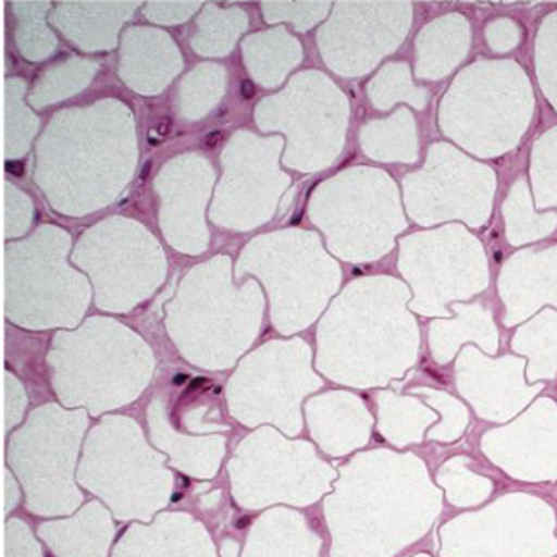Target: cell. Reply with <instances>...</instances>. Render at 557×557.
Returning <instances> with one entry per match:
<instances>
[{
    "mask_svg": "<svg viewBox=\"0 0 557 557\" xmlns=\"http://www.w3.org/2000/svg\"><path fill=\"white\" fill-rule=\"evenodd\" d=\"M443 511V492L413 454H360L341 468L325 500L331 557H393L423 539Z\"/></svg>",
    "mask_w": 557,
    "mask_h": 557,
    "instance_id": "obj_1",
    "label": "cell"
},
{
    "mask_svg": "<svg viewBox=\"0 0 557 557\" xmlns=\"http://www.w3.org/2000/svg\"><path fill=\"white\" fill-rule=\"evenodd\" d=\"M441 557L557 556L556 513L529 494H506L441 529Z\"/></svg>",
    "mask_w": 557,
    "mask_h": 557,
    "instance_id": "obj_2",
    "label": "cell"
},
{
    "mask_svg": "<svg viewBox=\"0 0 557 557\" xmlns=\"http://www.w3.org/2000/svg\"><path fill=\"white\" fill-rule=\"evenodd\" d=\"M230 475L238 506L262 509L277 502L300 508L315 504L331 491L338 473L315 456L312 444L283 443L281 450L268 451V459L240 444L231 459Z\"/></svg>",
    "mask_w": 557,
    "mask_h": 557,
    "instance_id": "obj_3",
    "label": "cell"
},
{
    "mask_svg": "<svg viewBox=\"0 0 557 557\" xmlns=\"http://www.w3.org/2000/svg\"><path fill=\"white\" fill-rule=\"evenodd\" d=\"M164 463V456L147 444L129 454L114 451V456L87 444L77 481L107 502L115 519L148 523L172 498L173 473Z\"/></svg>",
    "mask_w": 557,
    "mask_h": 557,
    "instance_id": "obj_4",
    "label": "cell"
},
{
    "mask_svg": "<svg viewBox=\"0 0 557 557\" xmlns=\"http://www.w3.org/2000/svg\"><path fill=\"white\" fill-rule=\"evenodd\" d=\"M484 456L524 483L557 481V404L541 398L513 423L481 438Z\"/></svg>",
    "mask_w": 557,
    "mask_h": 557,
    "instance_id": "obj_5",
    "label": "cell"
},
{
    "mask_svg": "<svg viewBox=\"0 0 557 557\" xmlns=\"http://www.w3.org/2000/svg\"><path fill=\"white\" fill-rule=\"evenodd\" d=\"M524 358H488L475 346L468 345L456 363V383L466 400L475 408L479 418L506 423L533 401L544 385H529Z\"/></svg>",
    "mask_w": 557,
    "mask_h": 557,
    "instance_id": "obj_6",
    "label": "cell"
},
{
    "mask_svg": "<svg viewBox=\"0 0 557 557\" xmlns=\"http://www.w3.org/2000/svg\"><path fill=\"white\" fill-rule=\"evenodd\" d=\"M498 288L506 304V327H516L544 304L557 306V246L529 248L511 256L504 263Z\"/></svg>",
    "mask_w": 557,
    "mask_h": 557,
    "instance_id": "obj_7",
    "label": "cell"
},
{
    "mask_svg": "<svg viewBox=\"0 0 557 557\" xmlns=\"http://www.w3.org/2000/svg\"><path fill=\"white\" fill-rule=\"evenodd\" d=\"M114 557H218L210 534L187 513H160L123 533Z\"/></svg>",
    "mask_w": 557,
    "mask_h": 557,
    "instance_id": "obj_8",
    "label": "cell"
},
{
    "mask_svg": "<svg viewBox=\"0 0 557 557\" xmlns=\"http://www.w3.org/2000/svg\"><path fill=\"white\" fill-rule=\"evenodd\" d=\"M320 400L325 410L310 401L308 411L312 435L321 450L341 458L368 444L373 419L363 408V401L346 393L327 394Z\"/></svg>",
    "mask_w": 557,
    "mask_h": 557,
    "instance_id": "obj_9",
    "label": "cell"
},
{
    "mask_svg": "<svg viewBox=\"0 0 557 557\" xmlns=\"http://www.w3.org/2000/svg\"><path fill=\"white\" fill-rule=\"evenodd\" d=\"M114 533L112 516L99 502H90L66 521L39 527V536L57 557H107Z\"/></svg>",
    "mask_w": 557,
    "mask_h": 557,
    "instance_id": "obj_10",
    "label": "cell"
},
{
    "mask_svg": "<svg viewBox=\"0 0 557 557\" xmlns=\"http://www.w3.org/2000/svg\"><path fill=\"white\" fill-rule=\"evenodd\" d=\"M321 539L302 513L277 508L256 519L243 557H320Z\"/></svg>",
    "mask_w": 557,
    "mask_h": 557,
    "instance_id": "obj_11",
    "label": "cell"
},
{
    "mask_svg": "<svg viewBox=\"0 0 557 557\" xmlns=\"http://www.w3.org/2000/svg\"><path fill=\"white\" fill-rule=\"evenodd\" d=\"M451 310L458 313V320L435 321L431 325V350L436 363L444 366L456 358L463 343H475L488 356L498 352L500 335L486 306L456 302Z\"/></svg>",
    "mask_w": 557,
    "mask_h": 557,
    "instance_id": "obj_12",
    "label": "cell"
},
{
    "mask_svg": "<svg viewBox=\"0 0 557 557\" xmlns=\"http://www.w3.org/2000/svg\"><path fill=\"white\" fill-rule=\"evenodd\" d=\"M511 350L524 356L529 383H544L557 375V312L544 310L519 327L511 338Z\"/></svg>",
    "mask_w": 557,
    "mask_h": 557,
    "instance_id": "obj_13",
    "label": "cell"
},
{
    "mask_svg": "<svg viewBox=\"0 0 557 557\" xmlns=\"http://www.w3.org/2000/svg\"><path fill=\"white\" fill-rule=\"evenodd\" d=\"M436 421V411L411 396L379 393V433L396 448L418 444L425 436L426 426Z\"/></svg>",
    "mask_w": 557,
    "mask_h": 557,
    "instance_id": "obj_14",
    "label": "cell"
},
{
    "mask_svg": "<svg viewBox=\"0 0 557 557\" xmlns=\"http://www.w3.org/2000/svg\"><path fill=\"white\" fill-rule=\"evenodd\" d=\"M504 218H506L509 245L513 246L548 237L549 233L557 227L556 212L542 213V215L534 213L527 180L517 181L509 190L508 198L504 202Z\"/></svg>",
    "mask_w": 557,
    "mask_h": 557,
    "instance_id": "obj_15",
    "label": "cell"
},
{
    "mask_svg": "<svg viewBox=\"0 0 557 557\" xmlns=\"http://www.w3.org/2000/svg\"><path fill=\"white\" fill-rule=\"evenodd\" d=\"M436 484L443 486L446 498L456 508H473L492 494L491 481L469 469V459L463 456L444 461L436 471Z\"/></svg>",
    "mask_w": 557,
    "mask_h": 557,
    "instance_id": "obj_16",
    "label": "cell"
},
{
    "mask_svg": "<svg viewBox=\"0 0 557 557\" xmlns=\"http://www.w3.org/2000/svg\"><path fill=\"white\" fill-rule=\"evenodd\" d=\"M411 394H419L425 398L426 404L443 416V421L429 431L431 441L438 443H456L466 433L469 425V411L461 401L454 396L435 388H411Z\"/></svg>",
    "mask_w": 557,
    "mask_h": 557,
    "instance_id": "obj_17",
    "label": "cell"
},
{
    "mask_svg": "<svg viewBox=\"0 0 557 557\" xmlns=\"http://www.w3.org/2000/svg\"><path fill=\"white\" fill-rule=\"evenodd\" d=\"M533 177L536 206H557V127L542 135L533 150Z\"/></svg>",
    "mask_w": 557,
    "mask_h": 557,
    "instance_id": "obj_18",
    "label": "cell"
},
{
    "mask_svg": "<svg viewBox=\"0 0 557 557\" xmlns=\"http://www.w3.org/2000/svg\"><path fill=\"white\" fill-rule=\"evenodd\" d=\"M4 557H42L39 544L22 519H10L4 524Z\"/></svg>",
    "mask_w": 557,
    "mask_h": 557,
    "instance_id": "obj_19",
    "label": "cell"
},
{
    "mask_svg": "<svg viewBox=\"0 0 557 557\" xmlns=\"http://www.w3.org/2000/svg\"><path fill=\"white\" fill-rule=\"evenodd\" d=\"M486 39L494 52H509L521 41V34L513 22H509L508 17H502L486 27Z\"/></svg>",
    "mask_w": 557,
    "mask_h": 557,
    "instance_id": "obj_20",
    "label": "cell"
},
{
    "mask_svg": "<svg viewBox=\"0 0 557 557\" xmlns=\"http://www.w3.org/2000/svg\"><path fill=\"white\" fill-rule=\"evenodd\" d=\"M2 492H4V502H2V513L4 519L9 516L12 509L16 508L17 502H20V488H17L14 476L10 473L7 466L2 468Z\"/></svg>",
    "mask_w": 557,
    "mask_h": 557,
    "instance_id": "obj_21",
    "label": "cell"
},
{
    "mask_svg": "<svg viewBox=\"0 0 557 557\" xmlns=\"http://www.w3.org/2000/svg\"><path fill=\"white\" fill-rule=\"evenodd\" d=\"M222 557H238V542L227 541L222 542Z\"/></svg>",
    "mask_w": 557,
    "mask_h": 557,
    "instance_id": "obj_22",
    "label": "cell"
},
{
    "mask_svg": "<svg viewBox=\"0 0 557 557\" xmlns=\"http://www.w3.org/2000/svg\"><path fill=\"white\" fill-rule=\"evenodd\" d=\"M172 127V120L170 117H160V122L157 123V133L160 137H165L170 133Z\"/></svg>",
    "mask_w": 557,
    "mask_h": 557,
    "instance_id": "obj_23",
    "label": "cell"
},
{
    "mask_svg": "<svg viewBox=\"0 0 557 557\" xmlns=\"http://www.w3.org/2000/svg\"><path fill=\"white\" fill-rule=\"evenodd\" d=\"M243 97L245 99H252L256 95V87L252 85V82H243Z\"/></svg>",
    "mask_w": 557,
    "mask_h": 557,
    "instance_id": "obj_24",
    "label": "cell"
},
{
    "mask_svg": "<svg viewBox=\"0 0 557 557\" xmlns=\"http://www.w3.org/2000/svg\"><path fill=\"white\" fill-rule=\"evenodd\" d=\"M7 172L12 173V175H22L24 173V164L22 162H9L7 164Z\"/></svg>",
    "mask_w": 557,
    "mask_h": 557,
    "instance_id": "obj_25",
    "label": "cell"
},
{
    "mask_svg": "<svg viewBox=\"0 0 557 557\" xmlns=\"http://www.w3.org/2000/svg\"><path fill=\"white\" fill-rule=\"evenodd\" d=\"M222 133H212L206 137V145L210 148L218 147V143H222Z\"/></svg>",
    "mask_w": 557,
    "mask_h": 557,
    "instance_id": "obj_26",
    "label": "cell"
},
{
    "mask_svg": "<svg viewBox=\"0 0 557 557\" xmlns=\"http://www.w3.org/2000/svg\"><path fill=\"white\" fill-rule=\"evenodd\" d=\"M148 170H150V164L145 165V170H143V173H140V177H143V180H145V177H147Z\"/></svg>",
    "mask_w": 557,
    "mask_h": 557,
    "instance_id": "obj_27",
    "label": "cell"
},
{
    "mask_svg": "<svg viewBox=\"0 0 557 557\" xmlns=\"http://www.w3.org/2000/svg\"><path fill=\"white\" fill-rule=\"evenodd\" d=\"M160 143V139H157L154 135H150V145H158Z\"/></svg>",
    "mask_w": 557,
    "mask_h": 557,
    "instance_id": "obj_28",
    "label": "cell"
},
{
    "mask_svg": "<svg viewBox=\"0 0 557 557\" xmlns=\"http://www.w3.org/2000/svg\"><path fill=\"white\" fill-rule=\"evenodd\" d=\"M413 557H431V556H425V554H421V556H413Z\"/></svg>",
    "mask_w": 557,
    "mask_h": 557,
    "instance_id": "obj_29",
    "label": "cell"
}]
</instances>
